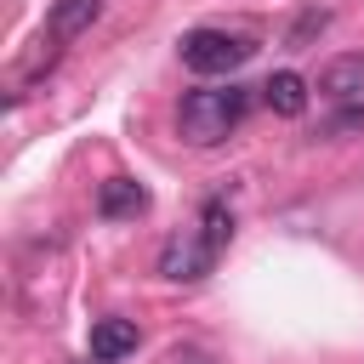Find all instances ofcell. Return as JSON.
<instances>
[{
    "instance_id": "1",
    "label": "cell",
    "mask_w": 364,
    "mask_h": 364,
    "mask_svg": "<svg viewBox=\"0 0 364 364\" xmlns=\"http://www.w3.org/2000/svg\"><path fill=\"white\" fill-rule=\"evenodd\" d=\"M239 119H245V85H233V80H228V85H199V91H188L182 108H176V131H182L188 148H216V142H228Z\"/></svg>"
},
{
    "instance_id": "2",
    "label": "cell",
    "mask_w": 364,
    "mask_h": 364,
    "mask_svg": "<svg viewBox=\"0 0 364 364\" xmlns=\"http://www.w3.org/2000/svg\"><path fill=\"white\" fill-rule=\"evenodd\" d=\"M176 57H182V68L216 80V74L245 68V63L256 57V40H250V34H233V28H188V34L176 40Z\"/></svg>"
},
{
    "instance_id": "3",
    "label": "cell",
    "mask_w": 364,
    "mask_h": 364,
    "mask_svg": "<svg viewBox=\"0 0 364 364\" xmlns=\"http://www.w3.org/2000/svg\"><path fill=\"white\" fill-rule=\"evenodd\" d=\"M216 245L199 233V222L193 228H182V233H171L165 239V250H159V279H171V284H199L210 267H216Z\"/></svg>"
},
{
    "instance_id": "4",
    "label": "cell",
    "mask_w": 364,
    "mask_h": 364,
    "mask_svg": "<svg viewBox=\"0 0 364 364\" xmlns=\"http://www.w3.org/2000/svg\"><path fill=\"white\" fill-rule=\"evenodd\" d=\"M136 341H142L136 318L108 313V318H97V324H91V358H97V364H119L125 353H136Z\"/></svg>"
},
{
    "instance_id": "5",
    "label": "cell",
    "mask_w": 364,
    "mask_h": 364,
    "mask_svg": "<svg viewBox=\"0 0 364 364\" xmlns=\"http://www.w3.org/2000/svg\"><path fill=\"white\" fill-rule=\"evenodd\" d=\"M318 91L336 102H358L364 97V51H341L318 68Z\"/></svg>"
},
{
    "instance_id": "6",
    "label": "cell",
    "mask_w": 364,
    "mask_h": 364,
    "mask_svg": "<svg viewBox=\"0 0 364 364\" xmlns=\"http://www.w3.org/2000/svg\"><path fill=\"white\" fill-rule=\"evenodd\" d=\"M142 210H148V188H142L136 176H108V182L97 188V216L125 222V216H142Z\"/></svg>"
},
{
    "instance_id": "7",
    "label": "cell",
    "mask_w": 364,
    "mask_h": 364,
    "mask_svg": "<svg viewBox=\"0 0 364 364\" xmlns=\"http://www.w3.org/2000/svg\"><path fill=\"white\" fill-rule=\"evenodd\" d=\"M97 17H102V0H57L51 17H46V34H51L57 46H68V40H80Z\"/></svg>"
},
{
    "instance_id": "8",
    "label": "cell",
    "mask_w": 364,
    "mask_h": 364,
    "mask_svg": "<svg viewBox=\"0 0 364 364\" xmlns=\"http://www.w3.org/2000/svg\"><path fill=\"white\" fill-rule=\"evenodd\" d=\"M262 97H267V108H273L279 119H301V114H307V80H301L296 68H279V74L262 85Z\"/></svg>"
},
{
    "instance_id": "9",
    "label": "cell",
    "mask_w": 364,
    "mask_h": 364,
    "mask_svg": "<svg viewBox=\"0 0 364 364\" xmlns=\"http://www.w3.org/2000/svg\"><path fill=\"white\" fill-rule=\"evenodd\" d=\"M199 233H205L216 250H228V239H233V210H228V199H205V205H199Z\"/></svg>"
},
{
    "instance_id": "10",
    "label": "cell",
    "mask_w": 364,
    "mask_h": 364,
    "mask_svg": "<svg viewBox=\"0 0 364 364\" xmlns=\"http://www.w3.org/2000/svg\"><path fill=\"white\" fill-rule=\"evenodd\" d=\"M324 28H330V6H301V17L290 23L284 46H290V51H301V46H307L313 34H324Z\"/></svg>"
}]
</instances>
